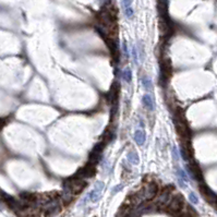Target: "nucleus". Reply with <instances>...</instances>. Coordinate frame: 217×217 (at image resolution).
Here are the masks:
<instances>
[{
  "label": "nucleus",
  "instance_id": "1",
  "mask_svg": "<svg viewBox=\"0 0 217 217\" xmlns=\"http://www.w3.org/2000/svg\"><path fill=\"white\" fill-rule=\"evenodd\" d=\"M99 26L97 31L101 37L115 38L118 33L117 25V10L111 3H106L104 8L98 12Z\"/></svg>",
  "mask_w": 217,
  "mask_h": 217
},
{
  "label": "nucleus",
  "instance_id": "2",
  "mask_svg": "<svg viewBox=\"0 0 217 217\" xmlns=\"http://www.w3.org/2000/svg\"><path fill=\"white\" fill-rule=\"evenodd\" d=\"M175 127L182 141L191 140V129H190L189 124L187 122L184 111L181 108H178L175 112Z\"/></svg>",
  "mask_w": 217,
  "mask_h": 217
},
{
  "label": "nucleus",
  "instance_id": "3",
  "mask_svg": "<svg viewBox=\"0 0 217 217\" xmlns=\"http://www.w3.org/2000/svg\"><path fill=\"white\" fill-rule=\"evenodd\" d=\"M86 187V182L82 179V178L78 177L74 175L73 177L69 178L65 181L63 184V190H65V194H80L83 190Z\"/></svg>",
  "mask_w": 217,
  "mask_h": 217
},
{
  "label": "nucleus",
  "instance_id": "4",
  "mask_svg": "<svg viewBox=\"0 0 217 217\" xmlns=\"http://www.w3.org/2000/svg\"><path fill=\"white\" fill-rule=\"evenodd\" d=\"M184 206V199L181 194H177L176 196H173V199L168 201V203L165 206L164 211L167 212L170 215H177L180 212L183 211Z\"/></svg>",
  "mask_w": 217,
  "mask_h": 217
},
{
  "label": "nucleus",
  "instance_id": "5",
  "mask_svg": "<svg viewBox=\"0 0 217 217\" xmlns=\"http://www.w3.org/2000/svg\"><path fill=\"white\" fill-rule=\"evenodd\" d=\"M158 193V184L155 182H150V183L145 184L140 191V195H141L143 201H152L153 199L156 198Z\"/></svg>",
  "mask_w": 217,
  "mask_h": 217
},
{
  "label": "nucleus",
  "instance_id": "6",
  "mask_svg": "<svg viewBox=\"0 0 217 217\" xmlns=\"http://www.w3.org/2000/svg\"><path fill=\"white\" fill-rule=\"evenodd\" d=\"M160 71H159V82L162 85L167 84L168 80L170 79L171 73H173V68H171V63L168 59L162 60L159 65Z\"/></svg>",
  "mask_w": 217,
  "mask_h": 217
},
{
  "label": "nucleus",
  "instance_id": "7",
  "mask_svg": "<svg viewBox=\"0 0 217 217\" xmlns=\"http://www.w3.org/2000/svg\"><path fill=\"white\" fill-rule=\"evenodd\" d=\"M188 169L189 171L191 173L192 177L199 182H202L203 181V173H202V169H201L200 165L198 164L196 162L191 159V163L190 165H188Z\"/></svg>",
  "mask_w": 217,
  "mask_h": 217
},
{
  "label": "nucleus",
  "instance_id": "8",
  "mask_svg": "<svg viewBox=\"0 0 217 217\" xmlns=\"http://www.w3.org/2000/svg\"><path fill=\"white\" fill-rule=\"evenodd\" d=\"M96 165H92V164H87L85 167H83L82 169H80L79 170V173H76L75 176H78V177L80 178H92L95 176V173H96Z\"/></svg>",
  "mask_w": 217,
  "mask_h": 217
},
{
  "label": "nucleus",
  "instance_id": "9",
  "mask_svg": "<svg viewBox=\"0 0 217 217\" xmlns=\"http://www.w3.org/2000/svg\"><path fill=\"white\" fill-rule=\"evenodd\" d=\"M200 191L202 192V194L204 195V198L209 201V203H215L216 202V195L209 187L205 183H202L200 182Z\"/></svg>",
  "mask_w": 217,
  "mask_h": 217
},
{
  "label": "nucleus",
  "instance_id": "10",
  "mask_svg": "<svg viewBox=\"0 0 217 217\" xmlns=\"http://www.w3.org/2000/svg\"><path fill=\"white\" fill-rule=\"evenodd\" d=\"M103 189H104V183L103 182H98V184L90 192L87 198H89L92 202H96V201L98 200L99 196H101V191H103Z\"/></svg>",
  "mask_w": 217,
  "mask_h": 217
},
{
  "label": "nucleus",
  "instance_id": "11",
  "mask_svg": "<svg viewBox=\"0 0 217 217\" xmlns=\"http://www.w3.org/2000/svg\"><path fill=\"white\" fill-rule=\"evenodd\" d=\"M119 84L118 83H116L115 84V86L111 87V90H110L109 92H108L107 94V99L109 103L114 104L115 101L117 103V101H118V96H119Z\"/></svg>",
  "mask_w": 217,
  "mask_h": 217
},
{
  "label": "nucleus",
  "instance_id": "12",
  "mask_svg": "<svg viewBox=\"0 0 217 217\" xmlns=\"http://www.w3.org/2000/svg\"><path fill=\"white\" fill-rule=\"evenodd\" d=\"M142 103H143V105L145 106L148 110H151V111H153V110L155 109L154 101H153L152 96H151L150 94L143 95V97H142Z\"/></svg>",
  "mask_w": 217,
  "mask_h": 217
},
{
  "label": "nucleus",
  "instance_id": "13",
  "mask_svg": "<svg viewBox=\"0 0 217 217\" xmlns=\"http://www.w3.org/2000/svg\"><path fill=\"white\" fill-rule=\"evenodd\" d=\"M134 141L137 145L142 146L145 144V141H146V134L143 130H137L135 131L134 133Z\"/></svg>",
  "mask_w": 217,
  "mask_h": 217
},
{
  "label": "nucleus",
  "instance_id": "14",
  "mask_svg": "<svg viewBox=\"0 0 217 217\" xmlns=\"http://www.w3.org/2000/svg\"><path fill=\"white\" fill-rule=\"evenodd\" d=\"M127 157H128V160L132 165H137L140 163L139 155H137V153L135 152V151H131V152H129L128 155H127Z\"/></svg>",
  "mask_w": 217,
  "mask_h": 217
},
{
  "label": "nucleus",
  "instance_id": "15",
  "mask_svg": "<svg viewBox=\"0 0 217 217\" xmlns=\"http://www.w3.org/2000/svg\"><path fill=\"white\" fill-rule=\"evenodd\" d=\"M122 78L127 83H130L132 80V71L130 68H126L122 71Z\"/></svg>",
  "mask_w": 217,
  "mask_h": 217
},
{
  "label": "nucleus",
  "instance_id": "16",
  "mask_svg": "<svg viewBox=\"0 0 217 217\" xmlns=\"http://www.w3.org/2000/svg\"><path fill=\"white\" fill-rule=\"evenodd\" d=\"M142 85H143V87L145 90H152L153 89L152 81H151V79L146 78V76H144V78L142 79Z\"/></svg>",
  "mask_w": 217,
  "mask_h": 217
},
{
  "label": "nucleus",
  "instance_id": "17",
  "mask_svg": "<svg viewBox=\"0 0 217 217\" xmlns=\"http://www.w3.org/2000/svg\"><path fill=\"white\" fill-rule=\"evenodd\" d=\"M177 173H178V176H179V179L180 180H182V181H184V182H188V176H187V173H184V170H182V169H177Z\"/></svg>",
  "mask_w": 217,
  "mask_h": 217
},
{
  "label": "nucleus",
  "instance_id": "18",
  "mask_svg": "<svg viewBox=\"0 0 217 217\" xmlns=\"http://www.w3.org/2000/svg\"><path fill=\"white\" fill-rule=\"evenodd\" d=\"M189 200L192 204H198L199 203V198L196 196L195 193H193V192H190L189 193Z\"/></svg>",
  "mask_w": 217,
  "mask_h": 217
},
{
  "label": "nucleus",
  "instance_id": "19",
  "mask_svg": "<svg viewBox=\"0 0 217 217\" xmlns=\"http://www.w3.org/2000/svg\"><path fill=\"white\" fill-rule=\"evenodd\" d=\"M124 13H126V15L129 18V19H132V17H133V9L131 8V6L126 7V10H124Z\"/></svg>",
  "mask_w": 217,
  "mask_h": 217
},
{
  "label": "nucleus",
  "instance_id": "20",
  "mask_svg": "<svg viewBox=\"0 0 217 217\" xmlns=\"http://www.w3.org/2000/svg\"><path fill=\"white\" fill-rule=\"evenodd\" d=\"M122 49H123L124 56H126V57H128V56H129V53H128V46H127V43H126V42H123Z\"/></svg>",
  "mask_w": 217,
  "mask_h": 217
},
{
  "label": "nucleus",
  "instance_id": "21",
  "mask_svg": "<svg viewBox=\"0 0 217 217\" xmlns=\"http://www.w3.org/2000/svg\"><path fill=\"white\" fill-rule=\"evenodd\" d=\"M132 57H133V60H134V62L137 63V49H135V47H133V49H132Z\"/></svg>",
  "mask_w": 217,
  "mask_h": 217
},
{
  "label": "nucleus",
  "instance_id": "22",
  "mask_svg": "<svg viewBox=\"0 0 217 217\" xmlns=\"http://www.w3.org/2000/svg\"><path fill=\"white\" fill-rule=\"evenodd\" d=\"M122 188H123V186H119V187H117L116 189H115V188H114V189H112V194H116L117 192L120 191V190L122 189Z\"/></svg>",
  "mask_w": 217,
  "mask_h": 217
},
{
  "label": "nucleus",
  "instance_id": "23",
  "mask_svg": "<svg viewBox=\"0 0 217 217\" xmlns=\"http://www.w3.org/2000/svg\"><path fill=\"white\" fill-rule=\"evenodd\" d=\"M122 1H123L124 7H129V6H131V3H132V0H122Z\"/></svg>",
  "mask_w": 217,
  "mask_h": 217
},
{
  "label": "nucleus",
  "instance_id": "24",
  "mask_svg": "<svg viewBox=\"0 0 217 217\" xmlns=\"http://www.w3.org/2000/svg\"><path fill=\"white\" fill-rule=\"evenodd\" d=\"M173 157H175V159L177 160L178 159V154H177V152H176V148H173Z\"/></svg>",
  "mask_w": 217,
  "mask_h": 217
},
{
  "label": "nucleus",
  "instance_id": "25",
  "mask_svg": "<svg viewBox=\"0 0 217 217\" xmlns=\"http://www.w3.org/2000/svg\"><path fill=\"white\" fill-rule=\"evenodd\" d=\"M0 209H1V207H0Z\"/></svg>",
  "mask_w": 217,
  "mask_h": 217
}]
</instances>
